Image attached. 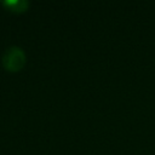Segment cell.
I'll use <instances>...</instances> for the list:
<instances>
[{
  "mask_svg": "<svg viewBox=\"0 0 155 155\" xmlns=\"http://www.w3.org/2000/svg\"><path fill=\"white\" fill-rule=\"evenodd\" d=\"M2 65L7 71L16 73L25 65V53L18 46L8 47L2 54Z\"/></svg>",
  "mask_w": 155,
  "mask_h": 155,
  "instance_id": "1",
  "label": "cell"
},
{
  "mask_svg": "<svg viewBox=\"0 0 155 155\" xmlns=\"http://www.w3.org/2000/svg\"><path fill=\"white\" fill-rule=\"evenodd\" d=\"M2 5L11 12L22 13L29 8L30 4L27 0H7V1H2Z\"/></svg>",
  "mask_w": 155,
  "mask_h": 155,
  "instance_id": "2",
  "label": "cell"
}]
</instances>
